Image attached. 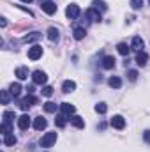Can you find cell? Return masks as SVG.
I'll list each match as a JSON object with an SVG mask.
<instances>
[{
    "mask_svg": "<svg viewBox=\"0 0 150 152\" xmlns=\"http://www.w3.org/2000/svg\"><path fill=\"white\" fill-rule=\"evenodd\" d=\"M66 16H67L69 20H76V18L79 16V7H78L76 4H69L67 9H66Z\"/></svg>",
    "mask_w": 150,
    "mask_h": 152,
    "instance_id": "cell-4",
    "label": "cell"
},
{
    "mask_svg": "<svg viewBox=\"0 0 150 152\" xmlns=\"http://www.w3.org/2000/svg\"><path fill=\"white\" fill-rule=\"evenodd\" d=\"M95 112H97V113H106V112H108V106H106V103H97V104H95Z\"/></svg>",
    "mask_w": 150,
    "mask_h": 152,
    "instance_id": "cell-31",
    "label": "cell"
},
{
    "mask_svg": "<svg viewBox=\"0 0 150 152\" xmlns=\"http://www.w3.org/2000/svg\"><path fill=\"white\" fill-rule=\"evenodd\" d=\"M57 142V133H53V131H50V133H46L42 138H41V147L42 149H50V147H53V143Z\"/></svg>",
    "mask_w": 150,
    "mask_h": 152,
    "instance_id": "cell-1",
    "label": "cell"
},
{
    "mask_svg": "<svg viewBox=\"0 0 150 152\" xmlns=\"http://www.w3.org/2000/svg\"><path fill=\"white\" fill-rule=\"evenodd\" d=\"M18 127H20L21 131H27V129L30 127V117H28V115H21V117L18 118Z\"/></svg>",
    "mask_w": 150,
    "mask_h": 152,
    "instance_id": "cell-9",
    "label": "cell"
},
{
    "mask_svg": "<svg viewBox=\"0 0 150 152\" xmlns=\"http://www.w3.org/2000/svg\"><path fill=\"white\" fill-rule=\"evenodd\" d=\"M44 112H46V113H55V112H57V104L51 103V101L44 103Z\"/></svg>",
    "mask_w": 150,
    "mask_h": 152,
    "instance_id": "cell-26",
    "label": "cell"
},
{
    "mask_svg": "<svg viewBox=\"0 0 150 152\" xmlns=\"http://www.w3.org/2000/svg\"><path fill=\"white\" fill-rule=\"evenodd\" d=\"M32 80H34L36 85H44V83L48 81V76H46L44 71H34V73H32Z\"/></svg>",
    "mask_w": 150,
    "mask_h": 152,
    "instance_id": "cell-6",
    "label": "cell"
},
{
    "mask_svg": "<svg viewBox=\"0 0 150 152\" xmlns=\"http://www.w3.org/2000/svg\"><path fill=\"white\" fill-rule=\"evenodd\" d=\"M131 48L136 50V51H141L143 50V39L140 37V36H134L133 37V42H131Z\"/></svg>",
    "mask_w": 150,
    "mask_h": 152,
    "instance_id": "cell-13",
    "label": "cell"
},
{
    "mask_svg": "<svg viewBox=\"0 0 150 152\" xmlns=\"http://www.w3.org/2000/svg\"><path fill=\"white\" fill-rule=\"evenodd\" d=\"M48 39L51 41V42H55V41H58L60 37V32H58V28H55V27H51V28H48Z\"/></svg>",
    "mask_w": 150,
    "mask_h": 152,
    "instance_id": "cell-16",
    "label": "cell"
},
{
    "mask_svg": "<svg viewBox=\"0 0 150 152\" xmlns=\"http://www.w3.org/2000/svg\"><path fill=\"white\" fill-rule=\"evenodd\" d=\"M34 90H36L34 85H28V87H27V92H28V94H34Z\"/></svg>",
    "mask_w": 150,
    "mask_h": 152,
    "instance_id": "cell-36",
    "label": "cell"
},
{
    "mask_svg": "<svg viewBox=\"0 0 150 152\" xmlns=\"http://www.w3.org/2000/svg\"><path fill=\"white\" fill-rule=\"evenodd\" d=\"M41 9H42L46 14H50V16H51V14H55V12H57V4H55V2H51V0H42V2H41Z\"/></svg>",
    "mask_w": 150,
    "mask_h": 152,
    "instance_id": "cell-3",
    "label": "cell"
},
{
    "mask_svg": "<svg viewBox=\"0 0 150 152\" xmlns=\"http://www.w3.org/2000/svg\"><path fill=\"white\" fill-rule=\"evenodd\" d=\"M117 51H118L120 55L127 57V55H129V51H131V46H127L125 42H118V44H117Z\"/></svg>",
    "mask_w": 150,
    "mask_h": 152,
    "instance_id": "cell-18",
    "label": "cell"
},
{
    "mask_svg": "<svg viewBox=\"0 0 150 152\" xmlns=\"http://www.w3.org/2000/svg\"><path fill=\"white\" fill-rule=\"evenodd\" d=\"M143 140H145L147 143H150V129H147V131L143 133Z\"/></svg>",
    "mask_w": 150,
    "mask_h": 152,
    "instance_id": "cell-35",
    "label": "cell"
},
{
    "mask_svg": "<svg viewBox=\"0 0 150 152\" xmlns=\"http://www.w3.org/2000/svg\"><path fill=\"white\" fill-rule=\"evenodd\" d=\"M60 112L66 113V115H69V117H73L74 112H76V108H74V104H71V103H62V104H60Z\"/></svg>",
    "mask_w": 150,
    "mask_h": 152,
    "instance_id": "cell-10",
    "label": "cell"
},
{
    "mask_svg": "<svg viewBox=\"0 0 150 152\" xmlns=\"http://www.w3.org/2000/svg\"><path fill=\"white\" fill-rule=\"evenodd\" d=\"M69 120H71V124H73L74 127H78V129H83V127H85V120H83L79 115H73Z\"/></svg>",
    "mask_w": 150,
    "mask_h": 152,
    "instance_id": "cell-15",
    "label": "cell"
},
{
    "mask_svg": "<svg viewBox=\"0 0 150 152\" xmlns=\"http://www.w3.org/2000/svg\"><path fill=\"white\" fill-rule=\"evenodd\" d=\"M0 131H2V134H11V133H12V124L4 122V124H2V127H0Z\"/></svg>",
    "mask_w": 150,
    "mask_h": 152,
    "instance_id": "cell-28",
    "label": "cell"
},
{
    "mask_svg": "<svg viewBox=\"0 0 150 152\" xmlns=\"http://www.w3.org/2000/svg\"><path fill=\"white\" fill-rule=\"evenodd\" d=\"M85 16H87V20H88V21H92V23L101 21V12H99L97 9H94V7H90V9L85 12Z\"/></svg>",
    "mask_w": 150,
    "mask_h": 152,
    "instance_id": "cell-7",
    "label": "cell"
},
{
    "mask_svg": "<svg viewBox=\"0 0 150 152\" xmlns=\"http://www.w3.org/2000/svg\"><path fill=\"white\" fill-rule=\"evenodd\" d=\"M55 124H57V127H66V124H67L66 113H58V115H57V118H55Z\"/></svg>",
    "mask_w": 150,
    "mask_h": 152,
    "instance_id": "cell-23",
    "label": "cell"
},
{
    "mask_svg": "<svg viewBox=\"0 0 150 152\" xmlns=\"http://www.w3.org/2000/svg\"><path fill=\"white\" fill-rule=\"evenodd\" d=\"M4 122H9V124H12V120L16 118V115H14V112H4Z\"/></svg>",
    "mask_w": 150,
    "mask_h": 152,
    "instance_id": "cell-30",
    "label": "cell"
},
{
    "mask_svg": "<svg viewBox=\"0 0 150 152\" xmlns=\"http://www.w3.org/2000/svg\"><path fill=\"white\" fill-rule=\"evenodd\" d=\"M62 90H64L66 94H71L73 90H76V83L73 80H66V81L62 83Z\"/></svg>",
    "mask_w": 150,
    "mask_h": 152,
    "instance_id": "cell-12",
    "label": "cell"
},
{
    "mask_svg": "<svg viewBox=\"0 0 150 152\" xmlns=\"http://www.w3.org/2000/svg\"><path fill=\"white\" fill-rule=\"evenodd\" d=\"M9 92H11L12 97H20V94H21V85H20V83H12V85L9 87Z\"/></svg>",
    "mask_w": 150,
    "mask_h": 152,
    "instance_id": "cell-20",
    "label": "cell"
},
{
    "mask_svg": "<svg viewBox=\"0 0 150 152\" xmlns=\"http://www.w3.org/2000/svg\"><path fill=\"white\" fill-rule=\"evenodd\" d=\"M41 39V32H30V34H27V36H23V42H34V41H37Z\"/></svg>",
    "mask_w": 150,
    "mask_h": 152,
    "instance_id": "cell-19",
    "label": "cell"
},
{
    "mask_svg": "<svg viewBox=\"0 0 150 152\" xmlns=\"http://www.w3.org/2000/svg\"><path fill=\"white\" fill-rule=\"evenodd\" d=\"M21 2H27V4H30V2H32V0H21Z\"/></svg>",
    "mask_w": 150,
    "mask_h": 152,
    "instance_id": "cell-38",
    "label": "cell"
},
{
    "mask_svg": "<svg viewBox=\"0 0 150 152\" xmlns=\"http://www.w3.org/2000/svg\"><path fill=\"white\" fill-rule=\"evenodd\" d=\"M0 25H2V27H5V25H7V21H5V18H2V20H0Z\"/></svg>",
    "mask_w": 150,
    "mask_h": 152,
    "instance_id": "cell-37",
    "label": "cell"
},
{
    "mask_svg": "<svg viewBox=\"0 0 150 152\" xmlns=\"http://www.w3.org/2000/svg\"><path fill=\"white\" fill-rule=\"evenodd\" d=\"M131 7H133L134 11L141 9V7H143V0H131Z\"/></svg>",
    "mask_w": 150,
    "mask_h": 152,
    "instance_id": "cell-33",
    "label": "cell"
},
{
    "mask_svg": "<svg viewBox=\"0 0 150 152\" xmlns=\"http://www.w3.org/2000/svg\"><path fill=\"white\" fill-rule=\"evenodd\" d=\"M149 2H150V0H149Z\"/></svg>",
    "mask_w": 150,
    "mask_h": 152,
    "instance_id": "cell-40",
    "label": "cell"
},
{
    "mask_svg": "<svg viewBox=\"0 0 150 152\" xmlns=\"http://www.w3.org/2000/svg\"><path fill=\"white\" fill-rule=\"evenodd\" d=\"M16 143V136L14 134H4V145H14Z\"/></svg>",
    "mask_w": 150,
    "mask_h": 152,
    "instance_id": "cell-27",
    "label": "cell"
},
{
    "mask_svg": "<svg viewBox=\"0 0 150 152\" xmlns=\"http://www.w3.org/2000/svg\"><path fill=\"white\" fill-rule=\"evenodd\" d=\"M111 127L115 129H124L125 127V120H124V117L122 115H115L111 118Z\"/></svg>",
    "mask_w": 150,
    "mask_h": 152,
    "instance_id": "cell-8",
    "label": "cell"
},
{
    "mask_svg": "<svg viewBox=\"0 0 150 152\" xmlns=\"http://www.w3.org/2000/svg\"><path fill=\"white\" fill-rule=\"evenodd\" d=\"M73 36H74L76 41H81V39L87 36V32H85V28H83V27H76L74 30H73Z\"/></svg>",
    "mask_w": 150,
    "mask_h": 152,
    "instance_id": "cell-21",
    "label": "cell"
},
{
    "mask_svg": "<svg viewBox=\"0 0 150 152\" xmlns=\"http://www.w3.org/2000/svg\"><path fill=\"white\" fill-rule=\"evenodd\" d=\"M41 57H42V48H41L39 44L28 48V58H30V60H39Z\"/></svg>",
    "mask_w": 150,
    "mask_h": 152,
    "instance_id": "cell-5",
    "label": "cell"
},
{
    "mask_svg": "<svg viewBox=\"0 0 150 152\" xmlns=\"http://www.w3.org/2000/svg\"><path fill=\"white\" fill-rule=\"evenodd\" d=\"M46 126H48V120H46L44 117H37V118L34 120V129H37V131L46 129Z\"/></svg>",
    "mask_w": 150,
    "mask_h": 152,
    "instance_id": "cell-11",
    "label": "cell"
},
{
    "mask_svg": "<svg viewBox=\"0 0 150 152\" xmlns=\"http://www.w3.org/2000/svg\"><path fill=\"white\" fill-rule=\"evenodd\" d=\"M41 92H42V96H46V97H50V96H53V87H50V85H44Z\"/></svg>",
    "mask_w": 150,
    "mask_h": 152,
    "instance_id": "cell-32",
    "label": "cell"
},
{
    "mask_svg": "<svg viewBox=\"0 0 150 152\" xmlns=\"http://www.w3.org/2000/svg\"><path fill=\"white\" fill-rule=\"evenodd\" d=\"M41 2H42V0H41Z\"/></svg>",
    "mask_w": 150,
    "mask_h": 152,
    "instance_id": "cell-39",
    "label": "cell"
},
{
    "mask_svg": "<svg viewBox=\"0 0 150 152\" xmlns=\"http://www.w3.org/2000/svg\"><path fill=\"white\" fill-rule=\"evenodd\" d=\"M16 76H18V80H27L28 78V69L27 67H18L16 69Z\"/></svg>",
    "mask_w": 150,
    "mask_h": 152,
    "instance_id": "cell-25",
    "label": "cell"
},
{
    "mask_svg": "<svg viewBox=\"0 0 150 152\" xmlns=\"http://www.w3.org/2000/svg\"><path fill=\"white\" fill-rule=\"evenodd\" d=\"M127 76H129L131 81H136L138 80V71H127Z\"/></svg>",
    "mask_w": 150,
    "mask_h": 152,
    "instance_id": "cell-34",
    "label": "cell"
},
{
    "mask_svg": "<svg viewBox=\"0 0 150 152\" xmlns=\"http://www.w3.org/2000/svg\"><path fill=\"white\" fill-rule=\"evenodd\" d=\"M147 62H149V55L145 53V51H138V55H136V64L138 66H147Z\"/></svg>",
    "mask_w": 150,
    "mask_h": 152,
    "instance_id": "cell-14",
    "label": "cell"
},
{
    "mask_svg": "<svg viewBox=\"0 0 150 152\" xmlns=\"http://www.w3.org/2000/svg\"><path fill=\"white\" fill-rule=\"evenodd\" d=\"M108 85H110L111 88H120V87H122V80H120L118 76H111V78L108 80Z\"/></svg>",
    "mask_w": 150,
    "mask_h": 152,
    "instance_id": "cell-22",
    "label": "cell"
},
{
    "mask_svg": "<svg viewBox=\"0 0 150 152\" xmlns=\"http://www.w3.org/2000/svg\"><path fill=\"white\" fill-rule=\"evenodd\" d=\"M0 97H2V104H9L11 92H7V90H0Z\"/></svg>",
    "mask_w": 150,
    "mask_h": 152,
    "instance_id": "cell-29",
    "label": "cell"
},
{
    "mask_svg": "<svg viewBox=\"0 0 150 152\" xmlns=\"http://www.w3.org/2000/svg\"><path fill=\"white\" fill-rule=\"evenodd\" d=\"M103 67L104 69H113L115 67V58L113 57H104L103 58Z\"/></svg>",
    "mask_w": 150,
    "mask_h": 152,
    "instance_id": "cell-24",
    "label": "cell"
},
{
    "mask_svg": "<svg viewBox=\"0 0 150 152\" xmlns=\"http://www.w3.org/2000/svg\"><path fill=\"white\" fill-rule=\"evenodd\" d=\"M92 7H94V9H97V11H101V12L108 11V5H106V2H104V0H94V2H92Z\"/></svg>",
    "mask_w": 150,
    "mask_h": 152,
    "instance_id": "cell-17",
    "label": "cell"
},
{
    "mask_svg": "<svg viewBox=\"0 0 150 152\" xmlns=\"http://www.w3.org/2000/svg\"><path fill=\"white\" fill-rule=\"evenodd\" d=\"M39 99L36 97V96H32V94H28L27 97H23L21 101H20V108L21 110H28L30 106H34V104H37Z\"/></svg>",
    "mask_w": 150,
    "mask_h": 152,
    "instance_id": "cell-2",
    "label": "cell"
}]
</instances>
